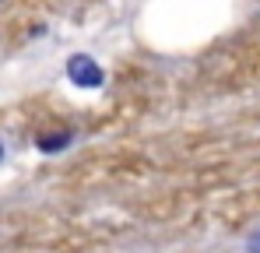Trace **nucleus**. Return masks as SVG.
<instances>
[{"label":"nucleus","instance_id":"obj_1","mask_svg":"<svg viewBox=\"0 0 260 253\" xmlns=\"http://www.w3.org/2000/svg\"><path fill=\"white\" fill-rule=\"evenodd\" d=\"M67 78L78 84V88H99V84L106 81V71H102L88 53H74V56L67 60Z\"/></svg>","mask_w":260,"mask_h":253},{"label":"nucleus","instance_id":"obj_2","mask_svg":"<svg viewBox=\"0 0 260 253\" xmlns=\"http://www.w3.org/2000/svg\"><path fill=\"white\" fill-rule=\"evenodd\" d=\"M71 144V130H53V134H39V141H36V148L46 151V155H53V151H63Z\"/></svg>","mask_w":260,"mask_h":253},{"label":"nucleus","instance_id":"obj_3","mask_svg":"<svg viewBox=\"0 0 260 253\" xmlns=\"http://www.w3.org/2000/svg\"><path fill=\"white\" fill-rule=\"evenodd\" d=\"M246 253H260V232H253V236L246 239Z\"/></svg>","mask_w":260,"mask_h":253},{"label":"nucleus","instance_id":"obj_4","mask_svg":"<svg viewBox=\"0 0 260 253\" xmlns=\"http://www.w3.org/2000/svg\"><path fill=\"white\" fill-rule=\"evenodd\" d=\"M0 162H4V144H0Z\"/></svg>","mask_w":260,"mask_h":253}]
</instances>
